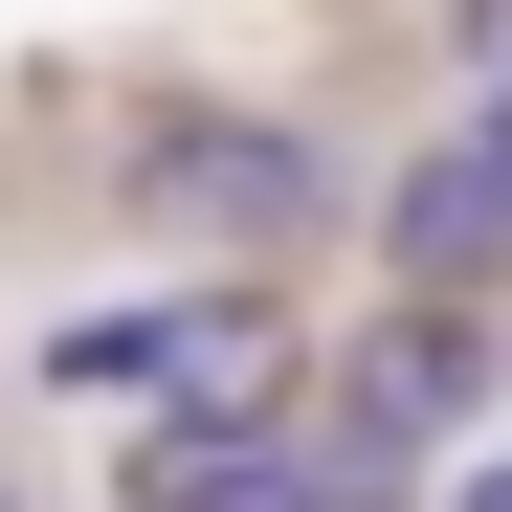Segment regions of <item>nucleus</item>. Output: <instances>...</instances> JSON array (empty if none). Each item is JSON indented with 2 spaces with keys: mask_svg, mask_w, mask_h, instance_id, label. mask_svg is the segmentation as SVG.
Segmentation results:
<instances>
[{
  "mask_svg": "<svg viewBox=\"0 0 512 512\" xmlns=\"http://www.w3.org/2000/svg\"><path fill=\"white\" fill-rule=\"evenodd\" d=\"M312 201H334V156H312L290 112H156V134H134V223H156V245H290Z\"/></svg>",
  "mask_w": 512,
  "mask_h": 512,
  "instance_id": "1",
  "label": "nucleus"
},
{
  "mask_svg": "<svg viewBox=\"0 0 512 512\" xmlns=\"http://www.w3.org/2000/svg\"><path fill=\"white\" fill-rule=\"evenodd\" d=\"M379 245H401V290H423V312L512 268V90H468V134H446V156H401Z\"/></svg>",
  "mask_w": 512,
  "mask_h": 512,
  "instance_id": "2",
  "label": "nucleus"
},
{
  "mask_svg": "<svg viewBox=\"0 0 512 512\" xmlns=\"http://www.w3.org/2000/svg\"><path fill=\"white\" fill-rule=\"evenodd\" d=\"M134 512H334V490H312V446H268V423H245V446H179V423H156Z\"/></svg>",
  "mask_w": 512,
  "mask_h": 512,
  "instance_id": "3",
  "label": "nucleus"
},
{
  "mask_svg": "<svg viewBox=\"0 0 512 512\" xmlns=\"http://www.w3.org/2000/svg\"><path fill=\"white\" fill-rule=\"evenodd\" d=\"M468 512H512V468H490V490H468Z\"/></svg>",
  "mask_w": 512,
  "mask_h": 512,
  "instance_id": "4",
  "label": "nucleus"
},
{
  "mask_svg": "<svg viewBox=\"0 0 512 512\" xmlns=\"http://www.w3.org/2000/svg\"><path fill=\"white\" fill-rule=\"evenodd\" d=\"M0 512H23V490H0Z\"/></svg>",
  "mask_w": 512,
  "mask_h": 512,
  "instance_id": "5",
  "label": "nucleus"
}]
</instances>
